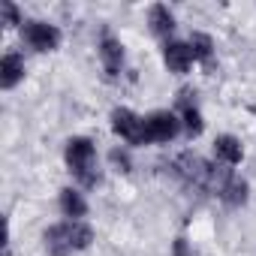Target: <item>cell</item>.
Returning <instances> with one entry per match:
<instances>
[{"label":"cell","instance_id":"10","mask_svg":"<svg viewBox=\"0 0 256 256\" xmlns=\"http://www.w3.org/2000/svg\"><path fill=\"white\" fill-rule=\"evenodd\" d=\"M46 250H48V256H70V253H72L64 226H54V229L46 232Z\"/></svg>","mask_w":256,"mask_h":256},{"label":"cell","instance_id":"12","mask_svg":"<svg viewBox=\"0 0 256 256\" xmlns=\"http://www.w3.org/2000/svg\"><path fill=\"white\" fill-rule=\"evenodd\" d=\"M148 22H151V30L160 34V36H166V34L175 30V18H172V12H169L166 6H151Z\"/></svg>","mask_w":256,"mask_h":256},{"label":"cell","instance_id":"14","mask_svg":"<svg viewBox=\"0 0 256 256\" xmlns=\"http://www.w3.org/2000/svg\"><path fill=\"white\" fill-rule=\"evenodd\" d=\"M220 196H223L229 205H241V202L247 199V184H244V181H238V178H229V181H226V187L220 190Z\"/></svg>","mask_w":256,"mask_h":256},{"label":"cell","instance_id":"17","mask_svg":"<svg viewBox=\"0 0 256 256\" xmlns=\"http://www.w3.org/2000/svg\"><path fill=\"white\" fill-rule=\"evenodd\" d=\"M112 163H114L120 172H130V157L120 154V151H112Z\"/></svg>","mask_w":256,"mask_h":256},{"label":"cell","instance_id":"6","mask_svg":"<svg viewBox=\"0 0 256 256\" xmlns=\"http://www.w3.org/2000/svg\"><path fill=\"white\" fill-rule=\"evenodd\" d=\"M22 78H24V60H22L18 54H6L4 60H0V84L10 90V88H16Z\"/></svg>","mask_w":256,"mask_h":256},{"label":"cell","instance_id":"7","mask_svg":"<svg viewBox=\"0 0 256 256\" xmlns=\"http://www.w3.org/2000/svg\"><path fill=\"white\" fill-rule=\"evenodd\" d=\"M214 154H217V160H223V163H229V166H238L241 157H244L241 142H238L235 136H217V142H214Z\"/></svg>","mask_w":256,"mask_h":256},{"label":"cell","instance_id":"16","mask_svg":"<svg viewBox=\"0 0 256 256\" xmlns=\"http://www.w3.org/2000/svg\"><path fill=\"white\" fill-rule=\"evenodd\" d=\"M4 24H18V10L12 6V4H4Z\"/></svg>","mask_w":256,"mask_h":256},{"label":"cell","instance_id":"3","mask_svg":"<svg viewBox=\"0 0 256 256\" xmlns=\"http://www.w3.org/2000/svg\"><path fill=\"white\" fill-rule=\"evenodd\" d=\"M181 130V120L172 112H154L151 118H145V133L148 142H172Z\"/></svg>","mask_w":256,"mask_h":256},{"label":"cell","instance_id":"2","mask_svg":"<svg viewBox=\"0 0 256 256\" xmlns=\"http://www.w3.org/2000/svg\"><path fill=\"white\" fill-rule=\"evenodd\" d=\"M112 130L126 139L130 145H145L148 142V133H145V118H139L136 112L130 108H114L112 112Z\"/></svg>","mask_w":256,"mask_h":256},{"label":"cell","instance_id":"9","mask_svg":"<svg viewBox=\"0 0 256 256\" xmlns=\"http://www.w3.org/2000/svg\"><path fill=\"white\" fill-rule=\"evenodd\" d=\"M64 229H66V238H70V247H72V250H88V247H90V241H94V229H90L88 223H82V220H70V223H64Z\"/></svg>","mask_w":256,"mask_h":256},{"label":"cell","instance_id":"4","mask_svg":"<svg viewBox=\"0 0 256 256\" xmlns=\"http://www.w3.org/2000/svg\"><path fill=\"white\" fill-rule=\"evenodd\" d=\"M24 40L36 52H54L60 46V30L54 24H46V22H30L24 28Z\"/></svg>","mask_w":256,"mask_h":256},{"label":"cell","instance_id":"5","mask_svg":"<svg viewBox=\"0 0 256 256\" xmlns=\"http://www.w3.org/2000/svg\"><path fill=\"white\" fill-rule=\"evenodd\" d=\"M163 60H166V66H169L172 72H187L190 64H193L196 58H193V52H190L187 42H166V48H163Z\"/></svg>","mask_w":256,"mask_h":256},{"label":"cell","instance_id":"13","mask_svg":"<svg viewBox=\"0 0 256 256\" xmlns=\"http://www.w3.org/2000/svg\"><path fill=\"white\" fill-rule=\"evenodd\" d=\"M211 48H214L211 36H205V34H193V36H190V52H193L196 60L208 64V60H211Z\"/></svg>","mask_w":256,"mask_h":256},{"label":"cell","instance_id":"11","mask_svg":"<svg viewBox=\"0 0 256 256\" xmlns=\"http://www.w3.org/2000/svg\"><path fill=\"white\" fill-rule=\"evenodd\" d=\"M60 211H64L70 220H78V217L88 214V205H84L82 193H76V190H64V193H60Z\"/></svg>","mask_w":256,"mask_h":256},{"label":"cell","instance_id":"1","mask_svg":"<svg viewBox=\"0 0 256 256\" xmlns=\"http://www.w3.org/2000/svg\"><path fill=\"white\" fill-rule=\"evenodd\" d=\"M66 163H70V172L84 184V187H94L100 181L96 175V163H94V145L90 139H70L66 142Z\"/></svg>","mask_w":256,"mask_h":256},{"label":"cell","instance_id":"15","mask_svg":"<svg viewBox=\"0 0 256 256\" xmlns=\"http://www.w3.org/2000/svg\"><path fill=\"white\" fill-rule=\"evenodd\" d=\"M184 126H187L190 136H199V133H202V114H199V108H193L190 102H184Z\"/></svg>","mask_w":256,"mask_h":256},{"label":"cell","instance_id":"8","mask_svg":"<svg viewBox=\"0 0 256 256\" xmlns=\"http://www.w3.org/2000/svg\"><path fill=\"white\" fill-rule=\"evenodd\" d=\"M100 58H102L106 70L114 76V72L124 66V48H120V42L112 40V36H102V42H100Z\"/></svg>","mask_w":256,"mask_h":256},{"label":"cell","instance_id":"18","mask_svg":"<svg viewBox=\"0 0 256 256\" xmlns=\"http://www.w3.org/2000/svg\"><path fill=\"white\" fill-rule=\"evenodd\" d=\"M175 256H193V253H190V247H187V241H184V238H178V241H175Z\"/></svg>","mask_w":256,"mask_h":256}]
</instances>
